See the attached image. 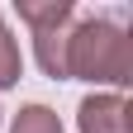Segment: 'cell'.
Masks as SVG:
<instances>
[{
  "label": "cell",
  "instance_id": "6da1fadb",
  "mask_svg": "<svg viewBox=\"0 0 133 133\" xmlns=\"http://www.w3.org/2000/svg\"><path fill=\"white\" fill-rule=\"evenodd\" d=\"M62 71L90 76V81H128V38L109 24H81L66 38Z\"/></svg>",
  "mask_w": 133,
  "mask_h": 133
},
{
  "label": "cell",
  "instance_id": "7a4b0ae2",
  "mask_svg": "<svg viewBox=\"0 0 133 133\" xmlns=\"http://www.w3.org/2000/svg\"><path fill=\"white\" fill-rule=\"evenodd\" d=\"M81 133H128L124 100H86L81 105Z\"/></svg>",
  "mask_w": 133,
  "mask_h": 133
},
{
  "label": "cell",
  "instance_id": "3957f363",
  "mask_svg": "<svg viewBox=\"0 0 133 133\" xmlns=\"http://www.w3.org/2000/svg\"><path fill=\"white\" fill-rule=\"evenodd\" d=\"M14 133H62V124H57L52 109L29 105V109H19V119H14Z\"/></svg>",
  "mask_w": 133,
  "mask_h": 133
},
{
  "label": "cell",
  "instance_id": "277c9868",
  "mask_svg": "<svg viewBox=\"0 0 133 133\" xmlns=\"http://www.w3.org/2000/svg\"><path fill=\"white\" fill-rule=\"evenodd\" d=\"M14 81H19V48L0 29V86H14Z\"/></svg>",
  "mask_w": 133,
  "mask_h": 133
}]
</instances>
